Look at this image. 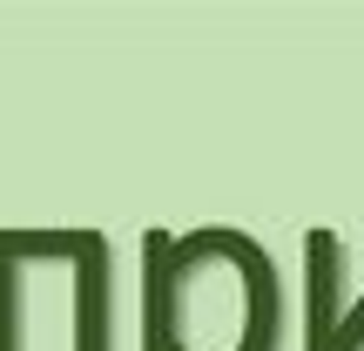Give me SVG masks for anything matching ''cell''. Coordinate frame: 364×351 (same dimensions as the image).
I'll list each match as a JSON object with an SVG mask.
<instances>
[{
    "instance_id": "7a4b0ae2",
    "label": "cell",
    "mask_w": 364,
    "mask_h": 351,
    "mask_svg": "<svg viewBox=\"0 0 364 351\" xmlns=\"http://www.w3.org/2000/svg\"><path fill=\"white\" fill-rule=\"evenodd\" d=\"M304 284H311V304H304V351H364V298L338 304V284H344L338 230H311L304 236Z\"/></svg>"
},
{
    "instance_id": "6da1fadb",
    "label": "cell",
    "mask_w": 364,
    "mask_h": 351,
    "mask_svg": "<svg viewBox=\"0 0 364 351\" xmlns=\"http://www.w3.org/2000/svg\"><path fill=\"white\" fill-rule=\"evenodd\" d=\"M142 351H284V277L250 230L142 236Z\"/></svg>"
}]
</instances>
